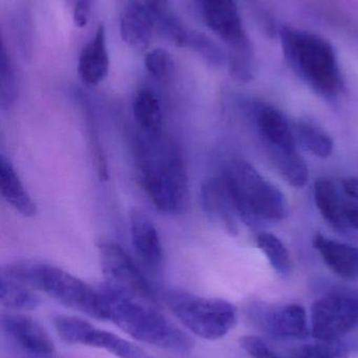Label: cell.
<instances>
[{
  "instance_id": "cell-16",
  "label": "cell",
  "mask_w": 358,
  "mask_h": 358,
  "mask_svg": "<svg viewBox=\"0 0 358 358\" xmlns=\"http://www.w3.org/2000/svg\"><path fill=\"white\" fill-rule=\"evenodd\" d=\"M109 69L106 31L104 25L100 24L94 39L81 50L78 61V75L85 85L96 86L106 78Z\"/></svg>"
},
{
  "instance_id": "cell-7",
  "label": "cell",
  "mask_w": 358,
  "mask_h": 358,
  "mask_svg": "<svg viewBox=\"0 0 358 358\" xmlns=\"http://www.w3.org/2000/svg\"><path fill=\"white\" fill-rule=\"evenodd\" d=\"M106 285L132 300L156 306L158 296L132 257L120 244L102 239L97 244Z\"/></svg>"
},
{
  "instance_id": "cell-6",
  "label": "cell",
  "mask_w": 358,
  "mask_h": 358,
  "mask_svg": "<svg viewBox=\"0 0 358 358\" xmlns=\"http://www.w3.org/2000/svg\"><path fill=\"white\" fill-rule=\"evenodd\" d=\"M165 302L189 331L204 340H220L237 323V308L222 299L204 298L186 292L170 290L166 292Z\"/></svg>"
},
{
  "instance_id": "cell-4",
  "label": "cell",
  "mask_w": 358,
  "mask_h": 358,
  "mask_svg": "<svg viewBox=\"0 0 358 358\" xmlns=\"http://www.w3.org/2000/svg\"><path fill=\"white\" fill-rule=\"evenodd\" d=\"M1 273L44 292L69 308L100 321H109L100 289H95L59 267L43 263L16 262L2 267Z\"/></svg>"
},
{
  "instance_id": "cell-29",
  "label": "cell",
  "mask_w": 358,
  "mask_h": 358,
  "mask_svg": "<svg viewBox=\"0 0 358 358\" xmlns=\"http://www.w3.org/2000/svg\"><path fill=\"white\" fill-rule=\"evenodd\" d=\"M78 100H79L82 115H83L86 127H88V140H90V149H92V153L94 155L97 172H98L99 178L102 180H107L109 179V169H107L106 159H105L104 152H103L102 147H101L100 138H99L98 130H97L96 123H95L92 106H90L88 98L84 96L83 94H78Z\"/></svg>"
},
{
  "instance_id": "cell-5",
  "label": "cell",
  "mask_w": 358,
  "mask_h": 358,
  "mask_svg": "<svg viewBox=\"0 0 358 358\" xmlns=\"http://www.w3.org/2000/svg\"><path fill=\"white\" fill-rule=\"evenodd\" d=\"M221 178L237 217L246 224L256 225L261 220L280 221L287 217L289 206L283 192L248 162L233 159Z\"/></svg>"
},
{
  "instance_id": "cell-21",
  "label": "cell",
  "mask_w": 358,
  "mask_h": 358,
  "mask_svg": "<svg viewBox=\"0 0 358 358\" xmlns=\"http://www.w3.org/2000/svg\"><path fill=\"white\" fill-rule=\"evenodd\" d=\"M132 115L139 129L144 134H162L163 111L159 96L149 88H140L134 94L132 103Z\"/></svg>"
},
{
  "instance_id": "cell-28",
  "label": "cell",
  "mask_w": 358,
  "mask_h": 358,
  "mask_svg": "<svg viewBox=\"0 0 358 358\" xmlns=\"http://www.w3.org/2000/svg\"><path fill=\"white\" fill-rule=\"evenodd\" d=\"M18 98L16 71L6 45L2 43L0 59V105L2 110H11Z\"/></svg>"
},
{
  "instance_id": "cell-2",
  "label": "cell",
  "mask_w": 358,
  "mask_h": 358,
  "mask_svg": "<svg viewBox=\"0 0 358 358\" xmlns=\"http://www.w3.org/2000/svg\"><path fill=\"white\" fill-rule=\"evenodd\" d=\"M279 35L284 57L292 71L322 96H338L344 82L332 44L298 27H281Z\"/></svg>"
},
{
  "instance_id": "cell-33",
  "label": "cell",
  "mask_w": 358,
  "mask_h": 358,
  "mask_svg": "<svg viewBox=\"0 0 358 358\" xmlns=\"http://www.w3.org/2000/svg\"><path fill=\"white\" fill-rule=\"evenodd\" d=\"M144 4L155 19V22L170 13V0H145Z\"/></svg>"
},
{
  "instance_id": "cell-24",
  "label": "cell",
  "mask_w": 358,
  "mask_h": 358,
  "mask_svg": "<svg viewBox=\"0 0 358 358\" xmlns=\"http://www.w3.org/2000/svg\"><path fill=\"white\" fill-rule=\"evenodd\" d=\"M269 153L273 157V164L277 171L288 183L296 187H302L308 182V166L304 159L298 155V151L285 152L269 149Z\"/></svg>"
},
{
  "instance_id": "cell-26",
  "label": "cell",
  "mask_w": 358,
  "mask_h": 358,
  "mask_svg": "<svg viewBox=\"0 0 358 358\" xmlns=\"http://www.w3.org/2000/svg\"><path fill=\"white\" fill-rule=\"evenodd\" d=\"M256 243L277 273L281 275H287L290 273L291 260H290L289 252L277 236L263 231L256 237Z\"/></svg>"
},
{
  "instance_id": "cell-12",
  "label": "cell",
  "mask_w": 358,
  "mask_h": 358,
  "mask_svg": "<svg viewBox=\"0 0 358 358\" xmlns=\"http://www.w3.org/2000/svg\"><path fill=\"white\" fill-rule=\"evenodd\" d=\"M1 328L25 358L53 357L55 345L46 330L35 320L20 313H6Z\"/></svg>"
},
{
  "instance_id": "cell-1",
  "label": "cell",
  "mask_w": 358,
  "mask_h": 358,
  "mask_svg": "<svg viewBox=\"0 0 358 358\" xmlns=\"http://www.w3.org/2000/svg\"><path fill=\"white\" fill-rule=\"evenodd\" d=\"M135 159L141 187L160 212L182 214L189 201V183L182 149L163 134L135 138Z\"/></svg>"
},
{
  "instance_id": "cell-9",
  "label": "cell",
  "mask_w": 358,
  "mask_h": 358,
  "mask_svg": "<svg viewBox=\"0 0 358 358\" xmlns=\"http://www.w3.org/2000/svg\"><path fill=\"white\" fill-rule=\"evenodd\" d=\"M54 327L67 344L103 349L117 358H158L121 336L95 327L85 320L60 315L54 320Z\"/></svg>"
},
{
  "instance_id": "cell-8",
  "label": "cell",
  "mask_w": 358,
  "mask_h": 358,
  "mask_svg": "<svg viewBox=\"0 0 358 358\" xmlns=\"http://www.w3.org/2000/svg\"><path fill=\"white\" fill-rule=\"evenodd\" d=\"M358 326V288L340 287L319 296L311 306V336L336 342Z\"/></svg>"
},
{
  "instance_id": "cell-17",
  "label": "cell",
  "mask_w": 358,
  "mask_h": 358,
  "mask_svg": "<svg viewBox=\"0 0 358 358\" xmlns=\"http://www.w3.org/2000/svg\"><path fill=\"white\" fill-rule=\"evenodd\" d=\"M313 246L319 252L327 266L338 277L349 281L358 279V248L329 239L317 234Z\"/></svg>"
},
{
  "instance_id": "cell-15",
  "label": "cell",
  "mask_w": 358,
  "mask_h": 358,
  "mask_svg": "<svg viewBox=\"0 0 358 358\" xmlns=\"http://www.w3.org/2000/svg\"><path fill=\"white\" fill-rule=\"evenodd\" d=\"M156 29L155 19L144 3L132 1L126 6L120 21V31L130 48L138 52L149 48Z\"/></svg>"
},
{
  "instance_id": "cell-11",
  "label": "cell",
  "mask_w": 358,
  "mask_h": 358,
  "mask_svg": "<svg viewBox=\"0 0 358 358\" xmlns=\"http://www.w3.org/2000/svg\"><path fill=\"white\" fill-rule=\"evenodd\" d=\"M247 317L252 324L270 338L283 340H308L311 327L306 310L300 304L252 305Z\"/></svg>"
},
{
  "instance_id": "cell-14",
  "label": "cell",
  "mask_w": 358,
  "mask_h": 358,
  "mask_svg": "<svg viewBox=\"0 0 358 358\" xmlns=\"http://www.w3.org/2000/svg\"><path fill=\"white\" fill-rule=\"evenodd\" d=\"M130 231L132 246L140 260L149 268H159L163 263L164 250L153 219L141 208H132L130 213Z\"/></svg>"
},
{
  "instance_id": "cell-20",
  "label": "cell",
  "mask_w": 358,
  "mask_h": 358,
  "mask_svg": "<svg viewBox=\"0 0 358 358\" xmlns=\"http://www.w3.org/2000/svg\"><path fill=\"white\" fill-rule=\"evenodd\" d=\"M0 191L6 203L22 216L32 218L37 214V206L27 193L14 166L4 155L0 157Z\"/></svg>"
},
{
  "instance_id": "cell-18",
  "label": "cell",
  "mask_w": 358,
  "mask_h": 358,
  "mask_svg": "<svg viewBox=\"0 0 358 358\" xmlns=\"http://www.w3.org/2000/svg\"><path fill=\"white\" fill-rule=\"evenodd\" d=\"M202 206L212 220L220 223L227 231H237V213L222 178H210L201 187Z\"/></svg>"
},
{
  "instance_id": "cell-32",
  "label": "cell",
  "mask_w": 358,
  "mask_h": 358,
  "mask_svg": "<svg viewBox=\"0 0 358 358\" xmlns=\"http://www.w3.org/2000/svg\"><path fill=\"white\" fill-rule=\"evenodd\" d=\"M92 0H75L74 6V23L76 27H85L90 20Z\"/></svg>"
},
{
  "instance_id": "cell-30",
  "label": "cell",
  "mask_w": 358,
  "mask_h": 358,
  "mask_svg": "<svg viewBox=\"0 0 358 358\" xmlns=\"http://www.w3.org/2000/svg\"><path fill=\"white\" fill-rule=\"evenodd\" d=\"M185 48L195 50L212 66L219 67L227 62L225 52L209 37L200 31H189Z\"/></svg>"
},
{
  "instance_id": "cell-31",
  "label": "cell",
  "mask_w": 358,
  "mask_h": 358,
  "mask_svg": "<svg viewBox=\"0 0 358 358\" xmlns=\"http://www.w3.org/2000/svg\"><path fill=\"white\" fill-rule=\"evenodd\" d=\"M144 63L149 75L155 79H167L174 71V59L164 48H155L147 52Z\"/></svg>"
},
{
  "instance_id": "cell-23",
  "label": "cell",
  "mask_w": 358,
  "mask_h": 358,
  "mask_svg": "<svg viewBox=\"0 0 358 358\" xmlns=\"http://www.w3.org/2000/svg\"><path fill=\"white\" fill-rule=\"evenodd\" d=\"M315 201L323 218L334 229L346 227L343 219L344 201L338 195L336 185L328 178H319L315 183Z\"/></svg>"
},
{
  "instance_id": "cell-19",
  "label": "cell",
  "mask_w": 358,
  "mask_h": 358,
  "mask_svg": "<svg viewBox=\"0 0 358 358\" xmlns=\"http://www.w3.org/2000/svg\"><path fill=\"white\" fill-rule=\"evenodd\" d=\"M256 125L269 149L296 152V138L283 113L273 107H263L256 115Z\"/></svg>"
},
{
  "instance_id": "cell-22",
  "label": "cell",
  "mask_w": 358,
  "mask_h": 358,
  "mask_svg": "<svg viewBox=\"0 0 358 358\" xmlns=\"http://www.w3.org/2000/svg\"><path fill=\"white\" fill-rule=\"evenodd\" d=\"M0 303L11 310L29 311L38 308L41 299L36 290L27 284L0 275Z\"/></svg>"
},
{
  "instance_id": "cell-35",
  "label": "cell",
  "mask_w": 358,
  "mask_h": 358,
  "mask_svg": "<svg viewBox=\"0 0 358 358\" xmlns=\"http://www.w3.org/2000/svg\"><path fill=\"white\" fill-rule=\"evenodd\" d=\"M342 185L346 195L358 202V178H344L342 181Z\"/></svg>"
},
{
  "instance_id": "cell-34",
  "label": "cell",
  "mask_w": 358,
  "mask_h": 358,
  "mask_svg": "<svg viewBox=\"0 0 358 358\" xmlns=\"http://www.w3.org/2000/svg\"><path fill=\"white\" fill-rule=\"evenodd\" d=\"M343 219L346 227H350L358 231V203L357 202L344 201Z\"/></svg>"
},
{
  "instance_id": "cell-27",
  "label": "cell",
  "mask_w": 358,
  "mask_h": 358,
  "mask_svg": "<svg viewBox=\"0 0 358 358\" xmlns=\"http://www.w3.org/2000/svg\"><path fill=\"white\" fill-rule=\"evenodd\" d=\"M296 134L301 144L315 157L327 159L333 151V140L321 128L309 123H300Z\"/></svg>"
},
{
  "instance_id": "cell-13",
  "label": "cell",
  "mask_w": 358,
  "mask_h": 358,
  "mask_svg": "<svg viewBox=\"0 0 358 358\" xmlns=\"http://www.w3.org/2000/svg\"><path fill=\"white\" fill-rule=\"evenodd\" d=\"M206 25L227 48L250 42L235 0H197Z\"/></svg>"
},
{
  "instance_id": "cell-10",
  "label": "cell",
  "mask_w": 358,
  "mask_h": 358,
  "mask_svg": "<svg viewBox=\"0 0 358 358\" xmlns=\"http://www.w3.org/2000/svg\"><path fill=\"white\" fill-rule=\"evenodd\" d=\"M240 345L254 358H349L348 349L338 341L309 342L252 336L242 338Z\"/></svg>"
},
{
  "instance_id": "cell-25",
  "label": "cell",
  "mask_w": 358,
  "mask_h": 358,
  "mask_svg": "<svg viewBox=\"0 0 358 358\" xmlns=\"http://www.w3.org/2000/svg\"><path fill=\"white\" fill-rule=\"evenodd\" d=\"M229 73L235 81L248 83L254 78V50L252 41L227 48Z\"/></svg>"
},
{
  "instance_id": "cell-3",
  "label": "cell",
  "mask_w": 358,
  "mask_h": 358,
  "mask_svg": "<svg viewBox=\"0 0 358 358\" xmlns=\"http://www.w3.org/2000/svg\"><path fill=\"white\" fill-rule=\"evenodd\" d=\"M99 289L104 299L109 321L135 340L174 352H187L193 348L191 338L156 306L132 300L106 284Z\"/></svg>"
}]
</instances>
